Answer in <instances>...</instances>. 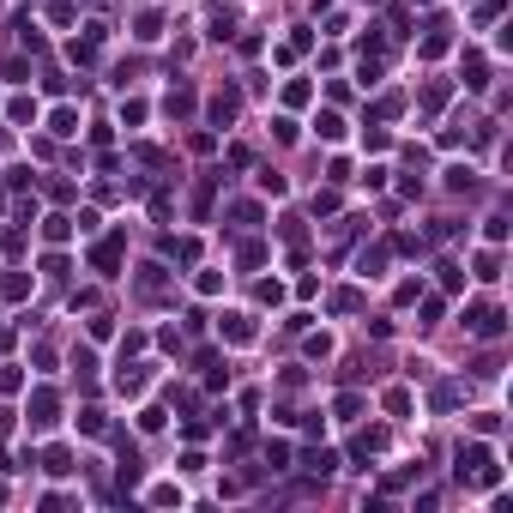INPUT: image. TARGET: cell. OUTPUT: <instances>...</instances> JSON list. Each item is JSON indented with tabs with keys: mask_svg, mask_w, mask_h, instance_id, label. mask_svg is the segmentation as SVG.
Returning a JSON list of instances; mask_svg holds the SVG:
<instances>
[{
	"mask_svg": "<svg viewBox=\"0 0 513 513\" xmlns=\"http://www.w3.org/2000/svg\"><path fill=\"white\" fill-rule=\"evenodd\" d=\"M67 229H73V218H48L43 236H48V241H67Z\"/></svg>",
	"mask_w": 513,
	"mask_h": 513,
	"instance_id": "9",
	"label": "cell"
},
{
	"mask_svg": "<svg viewBox=\"0 0 513 513\" xmlns=\"http://www.w3.org/2000/svg\"><path fill=\"white\" fill-rule=\"evenodd\" d=\"M55 411H60L55 392H36V399H30V422H36V429H48V422H55Z\"/></svg>",
	"mask_w": 513,
	"mask_h": 513,
	"instance_id": "2",
	"label": "cell"
},
{
	"mask_svg": "<svg viewBox=\"0 0 513 513\" xmlns=\"http://www.w3.org/2000/svg\"><path fill=\"white\" fill-rule=\"evenodd\" d=\"M48 127L67 139V133H79V115H73V109H55V121H48Z\"/></svg>",
	"mask_w": 513,
	"mask_h": 513,
	"instance_id": "6",
	"label": "cell"
},
{
	"mask_svg": "<svg viewBox=\"0 0 513 513\" xmlns=\"http://www.w3.org/2000/svg\"><path fill=\"white\" fill-rule=\"evenodd\" d=\"M229 115H236V91H224V97H211V121H218V127H229Z\"/></svg>",
	"mask_w": 513,
	"mask_h": 513,
	"instance_id": "5",
	"label": "cell"
},
{
	"mask_svg": "<svg viewBox=\"0 0 513 513\" xmlns=\"http://www.w3.org/2000/svg\"><path fill=\"white\" fill-rule=\"evenodd\" d=\"M224 338L229 345H248V338H254V320L248 314H224Z\"/></svg>",
	"mask_w": 513,
	"mask_h": 513,
	"instance_id": "3",
	"label": "cell"
},
{
	"mask_svg": "<svg viewBox=\"0 0 513 513\" xmlns=\"http://www.w3.org/2000/svg\"><path fill=\"white\" fill-rule=\"evenodd\" d=\"M25 290H30V284H25V278H18V272H6V278H0V296H6V302H18V296H25Z\"/></svg>",
	"mask_w": 513,
	"mask_h": 513,
	"instance_id": "7",
	"label": "cell"
},
{
	"mask_svg": "<svg viewBox=\"0 0 513 513\" xmlns=\"http://www.w3.org/2000/svg\"><path fill=\"white\" fill-rule=\"evenodd\" d=\"M314 127H320V139H338V133H345V121L332 115V109H326V115H320V121H314Z\"/></svg>",
	"mask_w": 513,
	"mask_h": 513,
	"instance_id": "8",
	"label": "cell"
},
{
	"mask_svg": "<svg viewBox=\"0 0 513 513\" xmlns=\"http://www.w3.org/2000/svg\"><path fill=\"white\" fill-rule=\"evenodd\" d=\"M211 36H236V13H229V6H211Z\"/></svg>",
	"mask_w": 513,
	"mask_h": 513,
	"instance_id": "4",
	"label": "cell"
},
{
	"mask_svg": "<svg viewBox=\"0 0 513 513\" xmlns=\"http://www.w3.org/2000/svg\"><path fill=\"white\" fill-rule=\"evenodd\" d=\"M465 326L477 332V338H501V326H507V320H501V308H495V302H477V308L465 314Z\"/></svg>",
	"mask_w": 513,
	"mask_h": 513,
	"instance_id": "1",
	"label": "cell"
}]
</instances>
